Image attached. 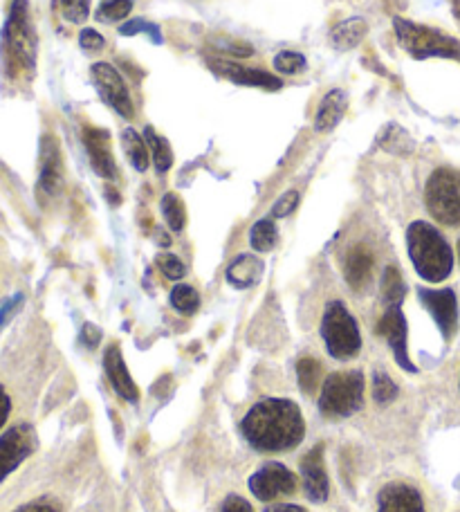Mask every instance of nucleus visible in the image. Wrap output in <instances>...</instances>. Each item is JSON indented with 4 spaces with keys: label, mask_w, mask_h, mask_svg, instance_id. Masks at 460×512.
Here are the masks:
<instances>
[{
    "label": "nucleus",
    "mask_w": 460,
    "mask_h": 512,
    "mask_svg": "<svg viewBox=\"0 0 460 512\" xmlns=\"http://www.w3.org/2000/svg\"><path fill=\"white\" fill-rule=\"evenodd\" d=\"M241 429L245 441L259 452L294 450L306 436V423H303L299 405L281 398L256 402L245 414Z\"/></svg>",
    "instance_id": "obj_1"
},
{
    "label": "nucleus",
    "mask_w": 460,
    "mask_h": 512,
    "mask_svg": "<svg viewBox=\"0 0 460 512\" xmlns=\"http://www.w3.org/2000/svg\"><path fill=\"white\" fill-rule=\"evenodd\" d=\"M3 72L9 81L30 79L36 70V32L27 0H12L9 16L0 36Z\"/></svg>",
    "instance_id": "obj_2"
},
{
    "label": "nucleus",
    "mask_w": 460,
    "mask_h": 512,
    "mask_svg": "<svg viewBox=\"0 0 460 512\" xmlns=\"http://www.w3.org/2000/svg\"><path fill=\"white\" fill-rule=\"evenodd\" d=\"M407 250L413 268L429 283L445 281L454 270V252L434 225L416 221L407 230Z\"/></svg>",
    "instance_id": "obj_3"
},
{
    "label": "nucleus",
    "mask_w": 460,
    "mask_h": 512,
    "mask_svg": "<svg viewBox=\"0 0 460 512\" xmlns=\"http://www.w3.org/2000/svg\"><path fill=\"white\" fill-rule=\"evenodd\" d=\"M321 340L335 360H353L362 349L357 319L342 301H330L321 317Z\"/></svg>",
    "instance_id": "obj_4"
},
{
    "label": "nucleus",
    "mask_w": 460,
    "mask_h": 512,
    "mask_svg": "<svg viewBox=\"0 0 460 512\" xmlns=\"http://www.w3.org/2000/svg\"><path fill=\"white\" fill-rule=\"evenodd\" d=\"M393 27L400 45L411 54V57H440L460 61V41H456L454 36L438 32L434 27L404 21V18H393Z\"/></svg>",
    "instance_id": "obj_5"
},
{
    "label": "nucleus",
    "mask_w": 460,
    "mask_h": 512,
    "mask_svg": "<svg viewBox=\"0 0 460 512\" xmlns=\"http://www.w3.org/2000/svg\"><path fill=\"white\" fill-rule=\"evenodd\" d=\"M364 405V376L360 371L333 373L321 387L319 411L328 418H348Z\"/></svg>",
    "instance_id": "obj_6"
},
{
    "label": "nucleus",
    "mask_w": 460,
    "mask_h": 512,
    "mask_svg": "<svg viewBox=\"0 0 460 512\" xmlns=\"http://www.w3.org/2000/svg\"><path fill=\"white\" fill-rule=\"evenodd\" d=\"M425 200L429 214L440 225H460V171L440 167L431 173L425 187Z\"/></svg>",
    "instance_id": "obj_7"
},
{
    "label": "nucleus",
    "mask_w": 460,
    "mask_h": 512,
    "mask_svg": "<svg viewBox=\"0 0 460 512\" xmlns=\"http://www.w3.org/2000/svg\"><path fill=\"white\" fill-rule=\"evenodd\" d=\"M39 436L30 423H18L0 436V483L34 454Z\"/></svg>",
    "instance_id": "obj_8"
},
{
    "label": "nucleus",
    "mask_w": 460,
    "mask_h": 512,
    "mask_svg": "<svg viewBox=\"0 0 460 512\" xmlns=\"http://www.w3.org/2000/svg\"><path fill=\"white\" fill-rule=\"evenodd\" d=\"M90 79L92 84H95L99 97L104 99V102L113 108L117 115H122L124 120H133L135 108H133L131 93H128L122 75H119L110 63H104V61L95 63V66L90 68Z\"/></svg>",
    "instance_id": "obj_9"
},
{
    "label": "nucleus",
    "mask_w": 460,
    "mask_h": 512,
    "mask_svg": "<svg viewBox=\"0 0 460 512\" xmlns=\"http://www.w3.org/2000/svg\"><path fill=\"white\" fill-rule=\"evenodd\" d=\"M247 486L259 501H274L297 490V477L285 465L270 461L252 474Z\"/></svg>",
    "instance_id": "obj_10"
},
{
    "label": "nucleus",
    "mask_w": 460,
    "mask_h": 512,
    "mask_svg": "<svg viewBox=\"0 0 460 512\" xmlns=\"http://www.w3.org/2000/svg\"><path fill=\"white\" fill-rule=\"evenodd\" d=\"M418 297L422 301V306L429 310V315L434 317V322L438 324L440 333H443L445 340H452L456 328H458V299L456 292L452 288H443V290H429V288H420Z\"/></svg>",
    "instance_id": "obj_11"
},
{
    "label": "nucleus",
    "mask_w": 460,
    "mask_h": 512,
    "mask_svg": "<svg viewBox=\"0 0 460 512\" xmlns=\"http://www.w3.org/2000/svg\"><path fill=\"white\" fill-rule=\"evenodd\" d=\"M39 196L57 198L63 187V162L59 144L52 135H45L41 140V162H39Z\"/></svg>",
    "instance_id": "obj_12"
},
{
    "label": "nucleus",
    "mask_w": 460,
    "mask_h": 512,
    "mask_svg": "<svg viewBox=\"0 0 460 512\" xmlns=\"http://www.w3.org/2000/svg\"><path fill=\"white\" fill-rule=\"evenodd\" d=\"M380 333L386 337V342H389L391 351L395 355V362H398L404 371L416 373L418 371L416 364H413L411 358H409L407 319H404V315H402L400 304L389 306V310H386V315L382 317V322H380Z\"/></svg>",
    "instance_id": "obj_13"
},
{
    "label": "nucleus",
    "mask_w": 460,
    "mask_h": 512,
    "mask_svg": "<svg viewBox=\"0 0 460 512\" xmlns=\"http://www.w3.org/2000/svg\"><path fill=\"white\" fill-rule=\"evenodd\" d=\"M301 477H303V492L312 504H324L330 492L326 465H324V445H315L303 456L301 461Z\"/></svg>",
    "instance_id": "obj_14"
},
{
    "label": "nucleus",
    "mask_w": 460,
    "mask_h": 512,
    "mask_svg": "<svg viewBox=\"0 0 460 512\" xmlns=\"http://www.w3.org/2000/svg\"><path fill=\"white\" fill-rule=\"evenodd\" d=\"M84 146L88 153V160L101 178L117 180V164L110 153V133L104 128L86 126L84 128Z\"/></svg>",
    "instance_id": "obj_15"
},
{
    "label": "nucleus",
    "mask_w": 460,
    "mask_h": 512,
    "mask_svg": "<svg viewBox=\"0 0 460 512\" xmlns=\"http://www.w3.org/2000/svg\"><path fill=\"white\" fill-rule=\"evenodd\" d=\"M211 68H214L218 75L227 77L229 81H234L238 86H250V88H265V90H279L283 84L279 77L270 75L261 68H245L238 66V63L232 61H211Z\"/></svg>",
    "instance_id": "obj_16"
},
{
    "label": "nucleus",
    "mask_w": 460,
    "mask_h": 512,
    "mask_svg": "<svg viewBox=\"0 0 460 512\" xmlns=\"http://www.w3.org/2000/svg\"><path fill=\"white\" fill-rule=\"evenodd\" d=\"M377 512H425V501L407 483H389L377 497Z\"/></svg>",
    "instance_id": "obj_17"
},
{
    "label": "nucleus",
    "mask_w": 460,
    "mask_h": 512,
    "mask_svg": "<svg viewBox=\"0 0 460 512\" xmlns=\"http://www.w3.org/2000/svg\"><path fill=\"white\" fill-rule=\"evenodd\" d=\"M104 369H106V376H108L110 384H113V389L117 391V396L128 400V402H137V398H140V391H137L131 373H128V369H126V362H124L122 351H119L117 344L108 346L106 349Z\"/></svg>",
    "instance_id": "obj_18"
},
{
    "label": "nucleus",
    "mask_w": 460,
    "mask_h": 512,
    "mask_svg": "<svg viewBox=\"0 0 460 512\" xmlns=\"http://www.w3.org/2000/svg\"><path fill=\"white\" fill-rule=\"evenodd\" d=\"M348 108V97L344 90H330V93L321 99L319 111L315 115V131L317 133H330L333 128L344 120Z\"/></svg>",
    "instance_id": "obj_19"
},
{
    "label": "nucleus",
    "mask_w": 460,
    "mask_h": 512,
    "mask_svg": "<svg viewBox=\"0 0 460 512\" xmlns=\"http://www.w3.org/2000/svg\"><path fill=\"white\" fill-rule=\"evenodd\" d=\"M263 277V261L254 254H241L227 265V281L232 283L234 288L245 290L252 288Z\"/></svg>",
    "instance_id": "obj_20"
},
{
    "label": "nucleus",
    "mask_w": 460,
    "mask_h": 512,
    "mask_svg": "<svg viewBox=\"0 0 460 512\" xmlns=\"http://www.w3.org/2000/svg\"><path fill=\"white\" fill-rule=\"evenodd\" d=\"M373 252L366 248V245H355V248L348 252L346 263H344V274L346 281L351 288H364L368 279H371L373 272Z\"/></svg>",
    "instance_id": "obj_21"
},
{
    "label": "nucleus",
    "mask_w": 460,
    "mask_h": 512,
    "mask_svg": "<svg viewBox=\"0 0 460 512\" xmlns=\"http://www.w3.org/2000/svg\"><path fill=\"white\" fill-rule=\"evenodd\" d=\"M366 32L368 25L364 18H346V21L339 23L335 30L330 32V43H333V48L339 52H351L364 41Z\"/></svg>",
    "instance_id": "obj_22"
},
{
    "label": "nucleus",
    "mask_w": 460,
    "mask_h": 512,
    "mask_svg": "<svg viewBox=\"0 0 460 512\" xmlns=\"http://www.w3.org/2000/svg\"><path fill=\"white\" fill-rule=\"evenodd\" d=\"M122 144H124V151L128 155V160L135 167V171H146L149 169V162H151V151H149V144H146L144 137L135 131V128H124L122 131Z\"/></svg>",
    "instance_id": "obj_23"
},
{
    "label": "nucleus",
    "mask_w": 460,
    "mask_h": 512,
    "mask_svg": "<svg viewBox=\"0 0 460 512\" xmlns=\"http://www.w3.org/2000/svg\"><path fill=\"white\" fill-rule=\"evenodd\" d=\"M377 144H380L386 153L393 155H407L413 151L411 135L404 131L400 124L382 126V131L377 133Z\"/></svg>",
    "instance_id": "obj_24"
},
{
    "label": "nucleus",
    "mask_w": 460,
    "mask_h": 512,
    "mask_svg": "<svg viewBox=\"0 0 460 512\" xmlns=\"http://www.w3.org/2000/svg\"><path fill=\"white\" fill-rule=\"evenodd\" d=\"M144 140H146V144H149L151 160L155 164V169H158V173H167L173 167V151H171L169 142L164 140L162 135L155 133L153 126L144 128Z\"/></svg>",
    "instance_id": "obj_25"
},
{
    "label": "nucleus",
    "mask_w": 460,
    "mask_h": 512,
    "mask_svg": "<svg viewBox=\"0 0 460 512\" xmlns=\"http://www.w3.org/2000/svg\"><path fill=\"white\" fill-rule=\"evenodd\" d=\"M276 241H279V230H276L272 218H261V221L254 223L250 243L256 252H272Z\"/></svg>",
    "instance_id": "obj_26"
},
{
    "label": "nucleus",
    "mask_w": 460,
    "mask_h": 512,
    "mask_svg": "<svg viewBox=\"0 0 460 512\" xmlns=\"http://www.w3.org/2000/svg\"><path fill=\"white\" fill-rule=\"evenodd\" d=\"M162 214L173 232H182L184 225H187V209H184V203L176 194H167L162 198Z\"/></svg>",
    "instance_id": "obj_27"
},
{
    "label": "nucleus",
    "mask_w": 460,
    "mask_h": 512,
    "mask_svg": "<svg viewBox=\"0 0 460 512\" xmlns=\"http://www.w3.org/2000/svg\"><path fill=\"white\" fill-rule=\"evenodd\" d=\"M169 299H171V306L182 315H193L200 306L198 292L193 290L191 286H187V283H178V286L171 290Z\"/></svg>",
    "instance_id": "obj_28"
},
{
    "label": "nucleus",
    "mask_w": 460,
    "mask_h": 512,
    "mask_svg": "<svg viewBox=\"0 0 460 512\" xmlns=\"http://www.w3.org/2000/svg\"><path fill=\"white\" fill-rule=\"evenodd\" d=\"M404 292H407V288H404V281L400 277L398 268H393V265H389V268L384 270V277H382V297L389 306H395L400 304Z\"/></svg>",
    "instance_id": "obj_29"
},
{
    "label": "nucleus",
    "mask_w": 460,
    "mask_h": 512,
    "mask_svg": "<svg viewBox=\"0 0 460 512\" xmlns=\"http://www.w3.org/2000/svg\"><path fill=\"white\" fill-rule=\"evenodd\" d=\"M274 70L281 72L285 77H294V75H301L303 70L308 68V61L303 54L299 52H292V50H283L274 57Z\"/></svg>",
    "instance_id": "obj_30"
},
{
    "label": "nucleus",
    "mask_w": 460,
    "mask_h": 512,
    "mask_svg": "<svg viewBox=\"0 0 460 512\" xmlns=\"http://www.w3.org/2000/svg\"><path fill=\"white\" fill-rule=\"evenodd\" d=\"M297 378L299 387L306 393H315L321 380V364L315 358H303L297 364Z\"/></svg>",
    "instance_id": "obj_31"
},
{
    "label": "nucleus",
    "mask_w": 460,
    "mask_h": 512,
    "mask_svg": "<svg viewBox=\"0 0 460 512\" xmlns=\"http://www.w3.org/2000/svg\"><path fill=\"white\" fill-rule=\"evenodd\" d=\"M133 12V0H104L97 9L101 23H117Z\"/></svg>",
    "instance_id": "obj_32"
},
{
    "label": "nucleus",
    "mask_w": 460,
    "mask_h": 512,
    "mask_svg": "<svg viewBox=\"0 0 460 512\" xmlns=\"http://www.w3.org/2000/svg\"><path fill=\"white\" fill-rule=\"evenodd\" d=\"M119 34L122 36H135V34H149L153 43H162V32L155 23L144 21V18H133V21L124 23L119 27Z\"/></svg>",
    "instance_id": "obj_33"
},
{
    "label": "nucleus",
    "mask_w": 460,
    "mask_h": 512,
    "mask_svg": "<svg viewBox=\"0 0 460 512\" xmlns=\"http://www.w3.org/2000/svg\"><path fill=\"white\" fill-rule=\"evenodd\" d=\"M395 396H398V387H395V382L389 376H386V373L377 371L373 376V398H375V402L386 405V402H391Z\"/></svg>",
    "instance_id": "obj_34"
},
{
    "label": "nucleus",
    "mask_w": 460,
    "mask_h": 512,
    "mask_svg": "<svg viewBox=\"0 0 460 512\" xmlns=\"http://www.w3.org/2000/svg\"><path fill=\"white\" fill-rule=\"evenodd\" d=\"M59 7L70 23H84L90 16V0H59Z\"/></svg>",
    "instance_id": "obj_35"
},
{
    "label": "nucleus",
    "mask_w": 460,
    "mask_h": 512,
    "mask_svg": "<svg viewBox=\"0 0 460 512\" xmlns=\"http://www.w3.org/2000/svg\"><path fill=\"white\" fill-rule=\"evenodd\" d=\"M155 263H158V268L162 270V274L171 281H180L184 274H187V268H184V263L178 259V256L173 254H160L158 259H155Z\"/></svg>",
    "instance_id": "obj_36"
},
{
    "label": "nucleus",
    "mask_w": 460,
    "mask_h": 512,
    "mask_svg": "<svg viewBox=\"0 0 460 512\" xmlns=\"http://www.w3.org/2000/svg\"><path fill=\"white\" fill-rule=\"evenodd\" d=\"M297 207H299V191H288V194H283L274 203L272 216L274 218H285V216H290Z\"/></svg>",
    "instance_id": "obj_37"
},
{
    "label": "nucleus",
    "mask_w": 460,
    "mask_h": 512,
    "mask_svg": "<svg viewBox=\"0 0 460 512\" xmlns=\"http://www.w3.org/2000/svg\"><path fill=\"white\" fill-rule=\"evenodd\" d=\"M79 45L86 52L95 54V52H101V50L106 48V41H104V36H101L97 30H92V27H86V30H81V34H79Z\"/></svg>",
    "instance_id": "obj_38"
},
{
    "label": "nucleus",
    "mask_w": 460,
    "mask_h": 512,
    "mask_svg": "<svg viewBox=\"0 0 460 512\" xmlns=\"http://www.w3.org/2000/svg\"><path fill=\"white\" fill-rule=\"evenodd\" d=\"M23 295L21 292H18V295H14V297H9L3 306H0V331H3V328L9 324V319H12L14 315H16V310L23 306Z\"/></svg>",
    "instance_id": "obj_39"
},
{
    "label": "nucleus",
    "mask_w": 460,
    "mask_h": 512,
    "mask_svg": "<svg viewBox=\"0 0 460 512\" xmlns=\"http://www.w3.org/2000/svg\"><path fill=\"white\" fill-rule=\"evenodd\" d=\"M14 512H61V506L54 499L43 497V499L30 501V504L25 506H18Z\"/></svg>",
    "instance_id": "obj_40"
},
{
    "label": "nucleus",
    "mask_w": 460,
    "mask_h": 512,
    "mask_svg": "<svg viewBox=\"0 0 460 512\" xmlns=\"http://www.w3.org/2000/svg\"><path fill=\"white\" fill-rule=\"evenodd\" d=\"M218 512H254V510H252V506H250V501H245L243 497L227 495V497L223 499V504H220Z\"/></svg>",
    "instance_id": "obj_41"
},
{
    "label": "nucleus",
    "mask_w": 460,
    "mask_h": 512,
    "mask_svg": "<svg viewBox=\"0 0 460 512\" xmlns=\"http://www.w3.org/2000/svg\"><path fill=\"white\" fill-rule=\"evenodd\" d=\"M101 342V331L95 324H84L81 328V344L88 346V349H97Z\"/></svg>",
    "instance_id": "obj_42"
},
{
    "label": "nucleus",
    "mask_w": 460,
    "mask_h": 512,
    "mask_svg": "<svg viewBox=\"0 0 460 512\" xmlns=\"http://www.w3.org/2000/svg\"><path fill=\"white\" fill-rule=\"evenodd\" d=\"M9 414H12V398H9V393L3 389V384H0V429L7 423Z\"/></svg>",
    "instance_id": "obj_43"
},
{
    "label": "nucleus",
    "mask_w": 460,
    "mask_h": 512,
    "mask_svg": "<svg viewBox=\"0 0 460 512\" xmlns=\"http://www.w3.org/2000/svg\"><path fill=\"white\" fill-rule=\"evenodd\" d=\"M268 512H303V508L294 506V504H283V506H274V508H270Z\"/></svg>",
    "instance_id": "obj_44"
},
{
    "label": "nucleus",
    "mask_w": 460,
    "mask_h": 512,
    "mask_svg": "<svg viewBox=\"0 0 460 512\" xmlns=\"http://www.w3.org/2000/svg\"><path fill=\"white\" fill-rule=\"evenodd\" d=\"M106 198L110 200V205H113V207H117L119 203H122V198H119V194H117L113 187H106Z\"/></svg>",
    "instance_id": "obj_45"
},
{
    "label": "nucleus",
    "mask_w": 460,
    "mask_h": 512,
    "mask_svg": "<svg viewBox=\"0 0 460 512\" xmlns=\"http://www.w3.org/2000/svg\"><path fill=\"white\" fill-rule=\"evenodd\" d=\"M458 261H460V239H458Z\"/></svg>",
    "instance_id": "obj_46"
}]
</instances>
